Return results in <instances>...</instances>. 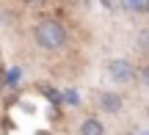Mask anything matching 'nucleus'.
Here are the masks:
<instances>
[{"mask_svg": "<svg viewBox=\"0 0 149 135\" xmlns=\"http://www.w3.org/2000/svg\"><path fill=\"white\" fill-rule=\"evenodd\" d=\"M33 36H36V44L44 50H58L66 44V28L61 25L58 19H42L36 25V30H33Z\"/></svg>", "mask_w": 149, "mask_h": 135, "instance_id": "obj_1", "label": "nucleus"}, {"mask_svg": "<svg viewBox=\"0 0 149 135\" xmlns=\"http://www.w3.org/2000/svg\"><path fill=\"white\" fill-rule=\"evenodd\" d=\"M108 77H111L113 83H119V86H127L135 77V66L130 64V61H124V58H113L111 64H108Z\"/></svg>", "mask_w": 149, "mask_h": 135, "instance_id": "obj_2", "label": "nucleus"}, {"mask_svg": "<svg viewBox=\"0 0 149 135\" xmlns=\"http://www.w3.org/2000/svg\"><path fill=\"white\" fill-rule=\"evenodd\" d=\"M100 108L105 113H119L122 110V97L119 94H111V91H102L100 94Z\"/></svg>", "mask_w": 149, "mask_h": 135, "instance_id": "obj_3", "label": "nucleus"}, {"mask_svg": "<svg viewBox=\"0 0 149 135\" xmlns=\"http://www.w3.org/2000/svg\"><path fill=\"white\" fill-rule=\"evenodd\" d=\"M80 135H105V127H102L100 119H83V124H80Z\"/></svg>", "mask_w": 149, "mask_h": 135, "instance_id": "obj_4", "label": "nucleus"}, {"mask_svg": "<svg viewBox=\"0 0 149 135\" xmlns=\"http://www.w3.org/2000/svg\"><path fill=\"white\" fill-rule=\"evenodd\" d=\"M138 50L144 55H149V28H144V30L138 33Z\"/></svg>", "mask_w": 149, "mask_h": 135, "instance_id": "obj_5", "label": "nucleus"}, {"mask_svg": "<svg viewBox=\"0 0 149 135\" xmlns=\"http://www.w3.org/2000/svg\"><path fill=\"white\" fill-rule=\"evenodd\" d=\"M122 8H127V11H138V14H144V11H146V3H124Z\"/></svg>", "mask_w": 149, "mask_h": 135, "instance_id": "obj_6", "label": "nucleus"}, {"mask_svg": "<svg viewBox=\"0 0 149 135\" xmlns=\"http://www.w3.org/2000/svg\"><path fill=\"white\" fill-rule=\"evenodd\" d=\"M138 77H141V86H146V88H149V64L141 69V75H138Z\"/></svg>", "mask_w": 149, "mask_h": 135, "instance_id": "obj_7", "label": "nucleus"}, {"mask_svg": "<svg viewBox=\"0 0 149 135\" xmlns=\"http://www.w3.org/2000/svg\"><path fill=\"white\" fill-rule=\"evenodd\" d=\"M146 11H149V3H146Z\"/></svg>", "mask_w": 149, "mask_h": 135, "instance_id": "obj_8", "label": "nucleus"}]
</instances>
